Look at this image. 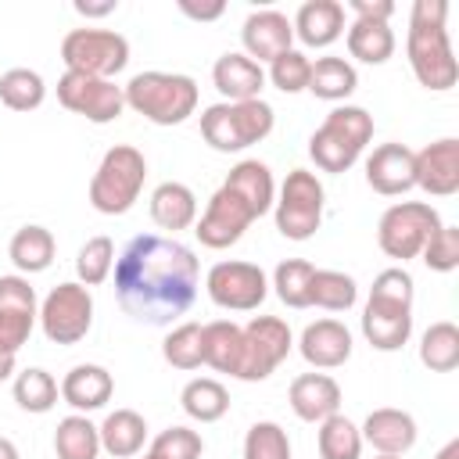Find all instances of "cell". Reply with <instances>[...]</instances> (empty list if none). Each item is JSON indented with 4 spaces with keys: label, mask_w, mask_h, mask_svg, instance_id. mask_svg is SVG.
Instances as JSON below:
<instances>
[{
    "label": "cell",
    "mask_w": 459,
    "mask_h": 459,
    "mask_svg": "<svg viewBox=\"0 0 459 459\" xmlns=\"http://www.w3.org/2000/svg\"><path fill=\"white\" fill-rule=\"evenodd\" d=\"M197 276L201 269L186 244L140 233L115 258V298L136 323L169 326L194 305Z\"/></svg>",
    "instance_id": "6da1fadb"
},
{
    "label": "cell",
    "mask_w": 459,
    "mask_h": 459,
    "mask_svg": "<svg viewBox=\"0 0 459 459\" xmlns=\"http://www.w3.org/2000/svg\"><path fill=\"white\" fill-rule=\"evenodd\" d=\"M445 14H448L445 0H416L409 14V39H405V54L416 82L434 93L452 90L459 79L452 43L445 32Z\"/></svg>",
    "instance_id": "7a4b0ae2"
},
{
    "label": "cell",
    "mask_w": 459,
    "mask_h": 459,
    "mask_svg": "<svg viewBox=\"0 0 459 459\" xmlns=\"http://www.w3.org/2000/svg\"><path fill=\"white\" fill-rule=\"evenodd\" d=\"M412 276L402 265L377 273L362 308V337L377 351H398L412 333Z\"/></svg>",
    "instance_id": "3957f363"
},
{
    "label": "cell",
    "mask_w": 459,
    "mask_h": 459,
    "mask_svg": "<svg viewBox=\"0 0 459 459\" xmlns=\"http://www.w3.org/2000/svg\"><path fill=\"white\" fill-rule=\"evenodd\" d=\"M126 108L154 126H179L197 111V82L179 72H136L122 86Z\"/></svg>",
    "instance_id": "277c9868"
},
{
    "label": "cell",
    "mask_w": 459,
    "mask_h": 459,
    "mask_svg": "<svg viewBox=\"0 0 459 459\" xmlns=\"http://www.w3.org/2000/svg\"><path fill=\"white\" fill-rule=\"evenodd\" d=\"M373 140V115L355 104L333 108L308 136V154L323 172H348Z\"/></svg>",
    "instance_id": "5b68a950"
},
{
    "label": "cell",
    "mask_w": 459,
    "mask_h": 459,
    "mask_svg": "<svg viewBox=\"0 0 459 459\" xmlns=\"http://www.w3.org/2000/svg\"><path fill=\"white\" fill-rule=\"evenodd\" d=\"M273 122L276 115L262 97L258 100H219L201 111V136L208 147L230 154V151H244L265 140L273 133Z\"/></svg>",
    "instance_id": "8992f818"
},
{
    "label": "cell",
    "mask_w": 459,
    "mask_h": 459,
    "mask_svg": "<svg viewBox=\"0 0 459 459\" xmlns=\"http://www.w3.org/2000/svg\"><path fill=\"white\" fill-rule=\"evenodd\" d=\"M143 179H147L143 154L129 143H118L100 158V165L90 179V204L100 215H126L136 204Z\"/></svg>",
    "instance_id": "52a82bcc"
},
{
    "label": "cell",
    "mask_w": 459,
    "mask_h": 459,
    "mask_svg": "<svg viewBox=\"0 0 459 459\" xmlns=\"http://www.w3.org/2000/svg\"><path fill=\"white\" fill-rule=\"evenodd\" d=\"M441 230V215L434 204L427 201H402V204H391L384 215H380V226H377V244L387 258H398V262H409L423 251V244Z\"/></svg>",
    "instance_id": "ba28073f"
},
{
    "label": "cell",
    "mask_w": 459,
    "mask_h": 459,
    "mask_svg": "<svg viewBox=\"0 0 459 459\" xmlns=\"http://www.w3.org/2000/svg\"><path fill=\"white\" fill-rule=\"evenodd\" d=\"M65 72L111 79L129 65V39L111 29H72L61 39Z\"/></svg>",
    "instance_id": "9c48e42d"
},
{
    "label": "cell",
    "mask_w": 459,
    "mask_h": 459,
    "mask_svg": "<svg viewBox=\"0 0 459 459\" xmlns=\"http://www.w3.org/2000/svg\"><path fill=\"white\" fill-rule=\"evenodd\" d=\"M276 230L287 240H308L323 222V183L308 169L287 172L276 201Z\"/></svg>",
    "instance_id": "30bf717a"
},
{
    "label": "cell",
    "mask_w": 459,
    "mask_h": 459,
    "mask_svg": "<svg viewBox=\"0 0 459 459\" xmlns=\"http://www.w3.org/2000/svg\"><path fill=\"white\" fill-rule=\"evenodd\" d=\"M290 326L280 316H255L247 326H240V362H237V380H265L287 355H290Z\"/></svg>",
    "instance_id": "8fae6325"
},
{
    "label": "cell",
    "mask_w": 459,
    "mask_h": 459,
    "mask_svg": "<svg viewBox=\"0 0 459 459\" xmlns=\"http://www.w3.org/2000/svg\"><path fill=\"white\" fill-rule=\"evenodd\" d=\"M39 326H43L47 341H54V344H79L93 326L90 287H82L75 280L57 283L39 305Z\"/></svg>",
    "instance_id": "7c38bea8"
},
{
    "label": "cell",
    "mask_w": 459,
    "mask_h": 459,
    "mask_svg": "<svg viewBox=\"0 0 459 459\" xmlns=\"http://www.w3.org/2000/svg\"><path fill=\"white\" fill-rule=\"evenodd\" d=\"M57 100L82 115L86 122H97V126H108L122 115L126 108V97H122V86H115L111 79H97V75H79V72H65L57 79Z\"/></svg>",
    "instance_id": "4fadbf2b"
},
{
    "label": "cell",
    "mask_w": 459,
    "mask_h": 459,
    "mask_svg": "<svg viewBox=\"0 0 459 459\" xmlns=\"http://www.w3.org/2000/svg\"><path fill=\"white\" fill-rule=\"evenodd\" d=\"M208 298L230 312H251L265 301L269 280L255 262H219L208 269Z\"/></svg>",
    "instance_id": "5bb4252c"
},
{
    "label": "cell",
    "mask_w": 459,
    "mask_h": 459,
    "mask_svg": "<svg viewBox=\"0 0 459 459\" xmlns=\"http://www.w3.org/2000/svg\"><path fill=\"white\" fill-rule=\"evenodd\" d=\"M251 222H255L251 208H247L230 186H219V190L212 194L204 215L194 222V233H197V240H201L204 247L222 251V247H230V244H237Z\"/></svg>",
    "instance_id": "9a60e30c"
},
{
    "label": "cell",
    "mask_w": 459,
    "mask_h": 459,
    "mask_svg": "<svg viewBox=\"0 0 459 459\" xmlns=\"http://www.w3.org/2000/svg\"><path fill=\"white\" fill-rule=\"evenodd\" d=\"M39 319L36 290L25 276H0V351L18 355Z\"/></svg>",
    "instance_id": "2e32d148"
},
{
    "label": "cell",
    "mask_w": 459,
    "mask_h": 459,
    "mask_svg": "<svg viewBox=\"0 0 459 459\" xmlns=\"http://www.w3.org/2000/svg\"><path fill=\"white\" fill-rule=\"evenodd\" d=\"M366 183L384 197L409 194L416 186V151H409L405 143L373 147V154L366 158Z\"/></svg>",
    "instance_id": "e0dca14e"
},
{
    "label": "cell",
    "mask_w": 459,
    "mask_h": 459,
    "mask_svg": "<svg viewBox=\"0 0 459 459\" xmlns=\"http://www.w3.org/2000/svg\"><path fill=\"white\" fill-rule=\"evenodd\" d=\"M416 186L430 197H452L459 190V140L445 136L416 151Z\"/></svg>",
    "instance_id": "ac0fdd59"
},
{
    "label": "cell",
    "mask_w": 459,
    "mask_h": 459,
    "mask_svg": "<svg viewBox=\"0 0 459 459\" xmlns=\"http://www.w3.org/2000/svg\"><path fill=\"white\" fill-rule=\"evenodd\" d=\"M290 39H294V25L287 14L265 7V11H251L244 18V29H240V43H244V54L251 61H273L280 57L283 50H290Z\"/></svg>",
    "instance_id": "d6986e66"
},
{
    "label": "cell",
    "mask_w": 459,
    "mask_h": 459,
    "mask_svg": "<svg viewBox=\"0 0 459 459\" xmlns=\"http://www.w3.org/2000/svg\"><path fill=\"white\" fill-rule=\"evenodd\" d=\"M298 351L316 369H337L351 359V330L341 319H316L301 330Z\"/></svg>",
    "instance_id": "ffe728a7"
},
{
    "label": "cell",
    "mask_w": 459,
    "mask_h": 459,
    "mask_svg": "<svg viewBox=\"0 0 459 459\" xmlns=\"http://www.w3.org/2000/svg\"><path fill=\"white\" fill-rule=\"evenodd\" d=\"M287 398H290L294 416L305 420V423H323L326 416H333L341 409V387L326 373H301V377H294Z\"/></svg>",
    "instance_id": "44dd1931"
},
{
    "label": "cell",
    "mask_w": 459,
    "mask_h": 459,
    "mask_svg": "<svg viewBox=\"0 0 459 459\" xmlns=\"http://www.w3.org/2000/svg\"><path fill=\"white\" fill-rule=\"evenodd\" d=\"M362 441L373 445L380 455H405L416 445V420L405 409H373L359 427Z\"/></svg>",
    "instance_id": "7402d4cb"
},
{
    "label": "cell",
    "mask_w": 459,
    "mask_h": 459,
    "mask_svg": "<svg viewBox=\"0 0 459 459\" xmlns=\"http://www.w3.org/2000/svg\"><path fill=\"white\" fill-rule=\"evenodd\" d=\"M212 82L226 100H258L262 86H265V72L258 61H251L247 54H222L212 65Z\"/></svg>",
    "instance_id": "603a6c76"
},
{
    "label": "cell",
    "mask_w": 459,
    "mask_h": 459,
    "mask_svg": "<svg viewBox=\"0 0 459 459\" xmlns=\"http://www.w3.org/2000/svg\"><path fill=\"white\" fill-rule=\"evenodd\" d=\"M111 391H115V380L104 366L97 362H82V366H72L61 380V398L75 409V412H93L100 405L111 402Z\"/></svg>",
    "instance_id": "cb8c5ba5"
},
{
    "label": "cell",
    "mask_w": 459,
    "mask_h": 459,
    "mask_svg": "<svg viewBox=\"0 0 459 459\" xmlns=\"http://www.w3.org/2000/svg\"><path fill=\"white\" fill-rule=\"evenodd\" d=\"M222 186H230V190L251 208L255 219H262V215L273 208V201H276L273 172H269V165L258 161V158H244V161H237V165L230 169V176L222 179Z\"/></svg>",
    "instance_id": "d4e9b609"
},
{
    "label": "cell",
    "mask_w": 459,
    "mask_h": 459,
    "mask_svg": "<svg viewBox=\"0 0 459 459\" xmlns=\"http://www.w3.org/2000/svg\"><path fill=\"white\" fill-rule=\"evenodd\" d=\"M290 25L305 47H330L344 32V7L337 0H308L298 7Z\"/></svg>",
    "instance_id": "484cf974"
},
{
    "label": "cell",
    "mask_w": 459,
    "mask_h": 459,
    "mask_svg": "<svg viewBox=\"0 0 459 459\" xmlns=\"http://www.w3.org/2000/svg\"><path fill=\"white\" fill-rule=\"evenodd\" d=\"M151 219L161 230H172V233L176 230H190L197 222V197H194V190L186 183H176V179L154 186V194H151Z\"/></svg>",
    "instance_id": "4316f807"
},
{
    "label": "cell",
    "mask_w": 459,
    "mask_h": 459,
    "mask_svg": "<svg viewBox=\"0 0 459 459\" xmlns=\"http://www.w3.org/2000/svg\"><path fill=\"white\" fill-rule=\"evenodd\" d=\"M97 430H100V448H104L108 455H115V459L136 455V452L143 448V441H147V423H143V416L133 412V409H115V412H108Z\"/></svg>",
    "instance_id": "83f0119b"
},
{
    "label": "cell",
    "mask_w": 459,
    "mask_h": 459,
    "mask_svg": "<svg viewBox=\"0 0 459 459\" xmlns=\"http://www.w3.org/2000/svg\"><path fill=\"white\" fill-rule=\"evenodd\" d=\"M54 251H57L54 233H50L47 226H36V222H32V226H22V230L11 237V244H7V255H11L14 269L25 273V276L50 269Z\"/></svg>",
    "instance_id": "f1b7e54d"
},
{
    "label": "cell",
    "mask_w": 459,
    "mask_h": 459,
    "mask_svg": "<svg viewBox=\"0 0 459 459\" xmlns=\"http://www.w3.org/2000/svg\"><path fill=\"white\" fill-rule=\"evenodd\" d=\"M201 355H204V366L233 377L237 362H240V326L230 319L204 323L201 326Z\"/></svg>",
    "instance_id": "f546056e"
},
{
    "label": "cell",
    "mask_w": 459,
    "mask_h": 459,
    "mask_svg": "<svg viewBox=\"0 0 459 459\" xmlns=\"http://www.w3.org/2000/svg\"><path fill=\"white\" fill-rule=\"evenodd\" d=\"M348 54L362 65H384L394 54V32L387 22H362L348 25Z\"/></svg>",
    "instance_id": "4dcf8cb0"
},
{
    "label": "cell",
    "mask_w": 459,
    "mask_h": 459,
    "mask_svg": "<svg viewBox=\"0 0 459 459\" xmlns=\"http://www.w3.org/2000/svg\"><path fill=\"white\" fill-rule=\"evenodd\" d=\"M420 362L430 373H452L459 366V326L448 319L430 323L420 337Z\"/></svg>",
    "instance_id": "1f68e13d"
},
{
    "label": "cell",
    "mask_w": 459,
    "mask_h": 459,
    "mask_svg": "<svg viewBox=\"0 0 459 459\" xmlns=\"http://www.w3.org/2000/svg\"><path fill=\"white\" fill-rule=\"evenodd\" d=\"M179 405H183V412H186L190 420H197V423H215V420H222L226 409H230V391H226L219 380H212V377H197V380H190V384L183 387Z\"/></svg>",
    "instance_id": "d6a6232c"
},
{
    "label": "cell",
    "mask_w": 459,
    "mask_h": 459,
    "mask_svg": "<svg viewBox=\"0 0 459 459\" xmlns=\"http://www.w3.org/2000/svg\"><path fill=\"white\" fill-rule=\"evenodd\" d=\"M355 86H359V75H355V68L344 57H319V61H312L308 93H316L319 100H344V97L355 93Z\"/></svg>",
    "instance_id": "836d02e7"
},
{
    "label": "cell",
    "mask_w": 459,
    "mask_h": 459,
    "mask_svg": "<svg viewBox=\"0 0 459 459\" xmlns=\"http://www.w3.org/2000/svg\"><path fill=\"white\" fill-rule=\"evenodd\" d=\"M359 301V287L341 269H316L308 283V305H319L326 312H348Z\"/></svg>",
    "instance_id": "e575fe53"
},
{
    "label": "cell",
    "mask_w": 459,
    "mask_h": 459,
    "mask_svg": "<svg viewBox=\"0 0 459 459\" xmlns=\"http://www.w3.org/2000/svg\"><path fill=\"white\" fill-rule=\"evenodd\" d=\"M57 459H97L100 455V430L86 416H65L54 430Z\"/></svg>",
    "instance_id": "d590c367"
},
{
    "label": "cell",
    "mask_w": 459,
    "mask_h": 459,
    "mask_svg": "<svg viewBox=\"0 0 459 459\" xmlns=\"http://www.w3.org/2000/svg\"><path fill=\"white\" fill-rule=\"evenodd\" d=\"M14 402L25 409V412H50L54 405H57V394H61V387H57V380L47 373V369H39V366H32V369H22L18 377H14Z\"/></svg>",
    "instance_id": "8d00e7d4"
},
{
    "label": "cell",
    "mask_w": 459,
    "mask_h": 459,
    "mask_svg": "<svg viewBox=\"0 0 459 459\" xmlns=\"http://www.w3.org/2000/svg\"><path fill=\"white\" fill-rule=\"evenodd\" d=\"M47 97V82L39 72L32 68H7L0 75V100L11 108V111H32L39 108Z\"/></svg>",
    "instance_id": "74e56055"
},
{
    "label": "cell",
    "mask_w": 459,
    "mask_h": 459,
    "mask_svg": "<svg viewBox=\"0 0 459 459\" xmlns=\"http://www.w3.org/2000/svg\"><path fill=\"white\" fill-rule=\"evenodd\" d=\"M319 455L323 459H359L362 455V434H359V427L348 416H341V412L326 416L319 423Z\"/></svg>",
    "instance_id": "f35d334b"
},
{
    "label": "cell",
    "mask_w": 459,
    "mask_h": 459,
    "mask_svg": "<svg viewBox=\"0 0 459 459\" xmlns=\"http://www.w3.org/2000/svg\"><path fill=\"white\" fill-rule=\"evenodd\" d=\"M312 273H316V265L305 262V258H287V262H280L276 273H273L276 298H280L287 308H308V283H312Z\"/></svg>",
    "instance_id": "ab89813d"
},
{
    "label": "cell",
    "mask_w": 459,
    "mask_h": 459,
    "mask_svg": "<svg viewBox=\"0 0 459 459\" xmlns=\"http://www.w3.org/2000/svg\"><path fill=\"white\" fill-rule=\"evenodd\" d=\"M115 269V244L111 237H90L79 255H75V273H79V283L82 287H97L111 276Z\"/></svg>",
    "instance_id": "60d3db41"
},
{
    "label": "cell",
    "mask_w": 459,
    "mask_h": 459,
    "mask_svg": "<svg viewBox=\"0 0 459 459\" xmlns=\"http://www.w3.org/2000/svg\"><path fill=\"white\" fill-rule=\"evenodd\" d=\"M161 355L176 369H197L204 362V355H201V323H179L161 341Z\"/></svg>",
    "instance_id": "b9f144b4"
},
{
    "label": "cell",
    "mask_w": 459,
    "mask_h": 459,
    "mask_svg": "<svg viewBox=\"0 0 459 459\" xmlns=\"http://www.w3.org/2000/svg\"><path fill=\"white\" fill-rule=\"evenodd\" d=\"M244 459H290L287 430L273 420L251 423V430L244 434Z\"/></svg>",
    "instance_id": "7bdbcfd3"
},
{
    "label": "cell",
    "mask_w": 459,
    "mask_h": 459,
    "mask_svg": "<svg viewBox=\"0 0 459 459\" xmlns=\"http://www.w3.org/2000/svg\"><path fill=\"white\" fill-rule=\"evenodd\" d=\"M308 72H312V61L301 50H294V47L269 61V82L280 93H301V90H308Z\"/></svg>",
    "instance_id": "ee69618b"
},
{
    "label": "cell",
    "mask_w": 459,
    "mask_h": 459,
    "mask_svg": "<svg viewBox=\"0 0 459 459\" xmlns=\"http://www.w3.org/2000/svg\"><path fill=\"white\" fill-rule=\"evenodd\" d=\"M204 441L190 427H169L151 441V455L158 459H201Z\"/></svg>",
    "instance_id": "f6af8a7d"
},
{
    "label": "cell",
    "mask_w": 459,
    "mask_h": 459,
    "mask_svg": "<svg viewBox=\"0 0 459 459\" xmlns=\"http://www.w3.org/2000/svg\"><path fill=\"white\" fill-rule=\"evenodd\" d=\"M420 255H423L427 269H434V273H452V269L459 265V230L441 222V230L423 244Z\"/></svg>",
    "instance_id": "bcb514c9"
},
{
    "label": "cell",
    "mask_w": 459,
    "mask_h": 459,
    "mask_svg": "<svg viewBox=\"0 0 459 459\" xmlns=\"http://www.w3.org/2000/svg\"><path fill=\"white\" fill-rule=\"evenodd\" d=\"M348 7L362 22H391V14H394V4L391 0H351Z\"/></svg>",
    "instance_id": "7dc6e473"
},
{
    "label": "cell",
    "mask_w": 459,
    "mask_h": 459,
    "mask_svg": "<svg viewBox=\"0 0 459 459\" xmlns=\"http://www.w3.org/2000/svg\"><path fill=\"white\" fill-rule=\"evenodd\" d=\"M179 11L194 22H215L226 14V4L222 0H212V4H194V0H179Z\"/></svg>",
    "instance_id": "c3c4849f"
},
{
    "label": "cell",
    "mask_w": 459,
    "mask_h": 459,
    "mask_svg": "<svg viewBox=\"0 0 459 459\" xmlns=\"http://www.w3.org/2000/svg\"><path fill=\"white\" fill-rule=\"evenodd\" d=\"M118 4L115 0H104V4H90V0H75V11L79 14H86V18H104V14H111Z\"/></svg>",
    "instance_id": "681fc988"
},
{
    "label": "cell",
    "mask_w": 459,
    "mask_h": 459,
    "mask_svg": "<svg viewBox=\"0 0 459 459\" xmlns=\"http://www.w3.org/2000/svg\"><path fill=\"white\" fill-rule=\"evenodd\" d=\"M11 373H14V355H11V351H0V384H4Z\"/></svg>",
    "instance_id": "f907efd6"
},
{
    "label": "cell",
    "mask_w": 459,
    "mask_h": 459,
    "mask_svg": "<svg viewBox=\"0 0 459 459\" xmlns=\"http://www.w3.org/2000/svg\"><path fill=\"white\" fill-rule=\"evenodd\" d=\"M434 459H459V437H452V441H448Z\"/></svg>",
    "instance_id": "816d5d0a"
},
{
    "label": "cell",
    "mask_w": 459,
    "mask_h": 459,
    "mask_svg": "<svg viewBox=\"0 0 459 459\" xmlns=\"http://www.w3.org/2000/svg\"><path fill=\"white\" fill-rule=\"evenodd\" d=\"M0 459H18V448L11 437H0Z\"/></svg>",
    "instance_id": "f5cc1de1"
},
{
    "label": "cell",
    "mask_w": 459,
    "mask_h": 459,
    "mask_svg": "<svg viewBox=\"0 0 459 459\" xmlns=\"http://www.w3.org/2000/svg\"><path fill=\"white\" fill-rule=\"evenodd\" d=\"M377 459H402V455H377Z\"/></svg>",
    "instance_id": "db71d44e"
},
{
    "label": "cell",
    "mask_w": 459,
    "mask_h": 459,
    "mask_svg": "<svg viewBox=\"0 0 459 459\" xmlns=\"http://www.w3.org/2000/svg\"><path fill=\"white\" fill-rule=\"evenodd\" d=\"M143 459H158V455H151V452H147V455H143Z\"/></svg>",
    "instance_id": "11a10c76"
}]
</instances>
